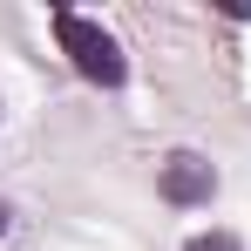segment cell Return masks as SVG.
<instances>
[{"label":"cell","instance_id":"cell-1","mask_svg":"<svg viewBox=\"0 0 251 251\" xmlns=\"http://www.w3.org/2000/svg\"><path fill=\"white\" fill-rule=\"evenodd\" d=\"M54 41H61V54L75 61L82 82H95V88H123V82H129V61H123V48H116V34L95 27L88 14L54 7Z\"/></svg>","mask_w":251,"mask_h":251},{"label":"cell","instance_id":"cell-2","mask_svg":"<svg viewBox=\"0 0 251 251\" xmlns=\"http://www.w3.org/2000/svg\"><path fill=\"white\" fill-rule=\"evenodd\" d=\"M156 190H163V204H176V210L210 204V197H217V170H210V156H197V150H170L163 170H156Z\"/></svg>","mask_w":251,"mask_h":251},{"label":"cell","instance_id":"cell-3","mask_svg":"<svg viewBox=\"0 0 251 251\" xmlns=\"http://www.w3.org/2000/svg\"><path fill=\"white\" fill-rule=\"evenodd\" d=\"M183 251H245V245H238L231 231H197V238H190Z\"/></svg>","mask_w":251,"mask_h":251},{"label":"cell","instance_id":"cell-4","mask_svg":"<svg viewBox=\"0 0 251 251\" xmlns=\"http://www.w3.org/2000/svg\"><path fill=\"white\" fill-rule=\"evenodd\" d=\"M0 238H7V204H0Z\"/></svg>","mask_w":251,"mask_h":251}]
</instances>
